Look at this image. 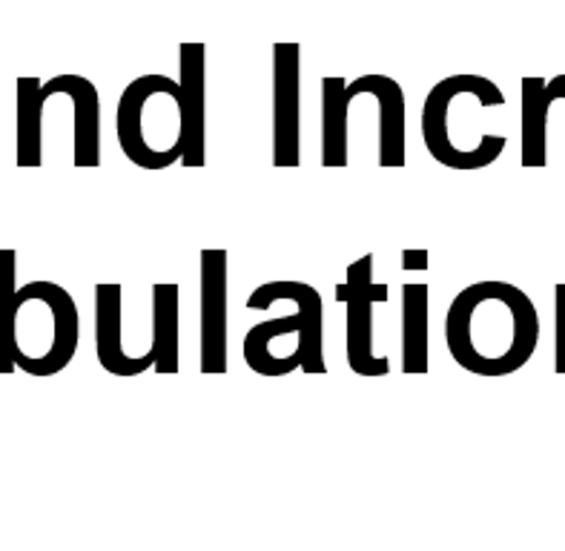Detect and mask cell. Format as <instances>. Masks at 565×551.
<instances>
[{
  "instance_id": "cell-18",
  "label": "cell",
  "mask_w": 565,
  "mask_h": 551,
  "mask_svg": "<svg viewBox=\"0 0 565 551\" xmlns=\"http://www.w3.org/2000/svg\"><path fill=\"white\" fill-rule=\"evenodd\" d=\"M554 371L565 377V282L554 287Z\"/></svg>"
},
{
  "instance_id": "cell-19",
  "label": "cell",
  "mask_w": 565,
  "mask_h": 551,
  "mask_svg": "<svg viewBox=\"0 0 565 551\" xmlns=\"http://www.w3.org/2000/svg\"><path fill=\"white\" fill-rule=\"evenodd\" d=\"M428 267V251H402V271H425Z\"/></svg>"
},
{
  "instance_id": "cell-7",
  "label": "cell",
  "mask_w": 565,
  "mask_h": 551,
  "mask_svg": "<svg viewBox=\"0 0 565 551\" xmlns=\"http://www.w3.org/2000/svg\"><path fill=\"white\" fill-rule=\"evenodd\" d=\"M301 46L273 43V165L299 167Z\"/></svg>"
},
{
  "instance_id": "cell-14",
  "label": "cell",
  "mask_w": 565,
  "mask_h": 551,
  "mask_svg": "<svg viewBox=\"0 0 565 551\" xmlns=\"http://www.w3.org/2000/svg\"><path fill=\"white\" fill-rule=\"evenodd\" d=\"M371 93L380 107V167H405V93L399 81L371 75Z\"/></svg>"
},
{
  "instance_id": "cell-17",
  "label": "cell",
  "mask_w": 565,
  "mask_h": 551,
  "mask_svg": "<svg viewBox=\"0 0 565 551\" xmlns=\"http://www.w3.org/2000/svg\"><path fill=\"white\" fill-rule=\"evenodd\" d=\"M14 273H18V253L0 251V377L12 373V362L7 357V330L9 316H12V299H14Z\"/></svg>"
},
{
  "instance_id": "cell-9",
  "label": "cell",
  "mask_w": 565,
  "mask_h": 551,
  "mask_svg": "<svg viewBox=\"0 0 565 551\" xmlns=\"http://www.w3.org/2000/svg\"><path fill=\"white\" fill-rule=\"evenodd\" d=\"M179 86L184 104V167L207 165V46L181 43Z\"/></svg>"
},
{
  "instance_id": "cell-8",
  "label": "cell",
  "mask_w": 565,
  "mask_h": 551,
  "mask_svg": "<svg viewBox=\"0 0 565 551\" xmlns=\"http://www.w3.org/2000/svg\"><path fill=\"white\" fill-rule=\"evenodd\" d=\"M227 251H201V373H227Z\"/></svg>"
},
{
  "instance_id": "cell-13",
  "label": "cell",
  "mask_w": 565,
  "mask_h": 551,
  "mask_svg": "<svg viewBox=\"0 0 565 551\" xmlns=\"http://www.w3.org/2000/svg\"><path fill=\"white\" fill-rule=\"evenodd\" d=\"M55 100L52 81L18 78V167H41V124H46L50 104Z\"/></svg>"
},
{
  "instance_id": "cell-6",
  "label": "cell",
  "mask_w": 565,
  "mask_h": 551,
  "mask_svg": "<svg viewBox=\"0 0 565 551\" xmlns=\"http://www.w3.org/2000/svg\"><path fill=\"white\" fill-rule=\"evenodd\" d=\"M387 285L373 282V253H365L348 267V279L337 287V299L348 308V365L359 377H385L391 359L373 357V305L391 299Z\"/></svg>"
},
{
  "instance_id": "cell-2",
  "label": "cell",
  "mask_w": 565,
  "mask_h": 551,
  "mask_svg": "<svg viewBox=\"0 0 565 551\" xmlns=\"http://www.w3.org/2000/svg\"><path fill=\"white\" fill-rule=\"evenodd\" d=\"M505 107V95L486 75H451L430 86L423 104V141L430 158L451 170H482L505 152L509 138L482 133V115Z\"/></svg>"
},
{
  "instance_id": "cell-15",
  "label": "cell",
  "mask_w": 565,
  "mask_h": 551,
  "mask_svg": "<svg viewBox=\"0 0 565 551\" xmlns=\"http://www.w3.org/2000/svg\"><path fill=\"white\" fill-rule=\"evenodd\" d=\"M402 371L428 373V285H402Z\"/></svg>"
},
{
  "instance_id": "cell-12",
  "label": "cell",
  "mask_w": 565,
  "mask_h": 551,
  "mask_svg": "<svg viewBox=\"0 0 565 551\" xmlns=\"http://www.w3.org/2000/svg\"><path fill=\"white\" fill-rule=\"evenodd\" d=\"M359 95V81L322 78V167L351 165V133L344 113Z\"/></svg>"
},
{
  "instance_id": "cell-4",
  "label": "cell",
  "mask_w": 565,
  "mask_h": 551,
  "mask_svg": "<svg viewBox=\"0 0 565 551\" xmlns=\"http://www.w3.org/2000/svg\"><path fill=\"white\" fill-rule=\"evenodd\" d=\"M81 316L70 290L38 279L18 287L7 330V357L29 377L61 373L78 351Z\"/></svg>"
},
{
  "instance_id": "cell-5",
  "label": "cell",
  "mask_w": 565,
  "mask_h": 551,
  "mask_svg": "<svg viewBox=\"0 0 565 551\" xmlns=\"http://www.w3.org/2000/svg\"><path fill=\"white\" fill-rule=\"evenodd\" d=\"M115 133L124 156L143 170H164L184 158V104L170 75L129 81L115 109Z\"/></svg>"
},
{
  "instance_id": "cell-1",
  "label": "cell",
  "mask_w": 565,
  "mask_h": 551,
  "mask_svg": "<svg viewBox=\"0 0 565 551\" xmlns=\"http://www.w3.org/2000/svg\"><path fill=\"white\" fill-rule=\"evenodd\" d=\"M448 353L477 377H509L537 351L540 314L525 290L511 282H477L454 296L445 316Z\"/></svg>"
},
{
  "instance_id": "cell-16",
  "label": "cell",
  "mask_w": 565,
  "mask_h": 551,
  "mask_svg": "<svg viewBox=\"0 0 565 551\" xmlns=\"http://www.w3.org/2000/svg\"><path fill=\"white\" fill-rule=\"evenodd\" d=\"M152 357L158 373H179V285H152Z\"/></svg>"
},
{
  "instance_id": "cell-10",
  "label": "cell",
  "mask_w": 565,
  "mask_h": 551,
  "mask_svg": "<svg viewBox=\"0 0 565 551\" xmlns=\"http://www.w3.org/2000/svg\"><path fill=\"white\" fill-rule=\"evenodd\" d=\"M121 314H124V290L115 282L95 285V353L98 365L113 377H138L147 368L156 365L152 351L141 357H129L121 345Z\"/></svg>"
},
{
  "instance_id": "cell-3",
  "label": "cell",
  "mask_w": 565,
  "mask_h": 551,
  "mask_svg": "<svg viewBox=\"0 0 565 551\" xmlns=\"http://www.w3.org/2000/svg\"><path fill=\"white\" fill-rule=\"evenodd\" d=\"M276 301H290L296 310L253 325L244 337V362L262 377H287L294 371L328 373L319 290L305 282H267L247 296V310H270Z\"/></svg>"
},
{
  "instance_id": "cell-11",
  "label": "cell",
  "mask_w": 565,
  "mask_h": 551,
  "mask_svg": "<svg viewBox=\"0 0 565 551\" xmlns=\"http://www.w3.org/2000/svg\"><path fill=\"white\" fill-rule=\"evenodd\" d=\"M523 167L548 165V109L554 100H565V75L545 78H523Z\"/></svg>"
}]
</instances>
